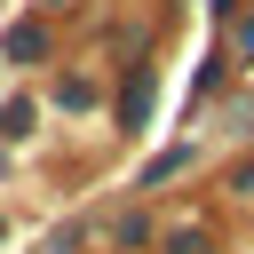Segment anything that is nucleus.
Here are the masks:
<instances>
[{
    "label": "nucleus",
    "instance_id": "obj_1",
    "mask_svg": "<svg viewBox=\"0 0 254 254\" xmlns=\"http://www.w3.org/2000/svg\"><path fill=\"white\" fill-rule=\"evenodd\" d=\"M0 56H8V64H32V56H48V32H40V24H8V32H0Z\"/></svg>",
    "mask_w": 254,
    "mask_h": 254
}]
</instances>
